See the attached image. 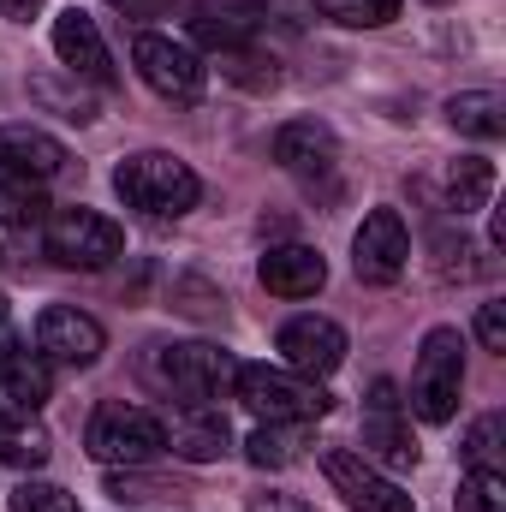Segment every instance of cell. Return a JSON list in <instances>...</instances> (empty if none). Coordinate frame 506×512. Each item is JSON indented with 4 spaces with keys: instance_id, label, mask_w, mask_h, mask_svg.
I'll return each instance as SVG.
<instances>
[{
    "instance_id": "cell-26",
    "label": "cell",
    "mask_w": 506,
    "mask_h": 512,
    "mask_svg": "<svg viewBox=\"0 0 506 512\" xmlns=\"http://www.w3.org/2000/svg\"><path fill=\"white\" fill-rule=\"evenodd\" d=\"M316 12L346 30H381L399 18V0H316Z\"/></svg>"
},
{
    "instance_id": "cell-1",
    "label": "cell",
    "mask_w": 506,
    "mask_h": 512,
    "mask_svg": "<svg viewBox=\"0 0 506 512\" xmlns=\"http://www.w3.org/2000/svg\"><path fill=\"white\" fill-rule=\"evenodd\" d=\"M233 393H239V405L251 411L256 423H316V417L334 411V393L316 376L274 370V364H239Z\"/></svg>"
},
{
    "instance_id": "cell-30",
    "label": "cell",
    "mask_w": 506,
    "mask_h": 512,
    "mask_svg": "<svg viewBox=\"0 0 506 512\" xmlns=\"http://www.w3.org/2000/svg\"><path fill=\"white\" fill-rule=\"evenodd\" d=\"M477 340L489 352H506V304H483L477 310Z\"/></svg>"
},
{
    "instance_id": "cell-18",
    "label": "cell",
    "mask_w": 506,
    "mask_h": 512,
    "mask_svg": "<svg viewBox=\"0 0 506 512\" xmlns=\"http://www.w3.org/2000/svg\"><path fill=\"white\" fill-rule=\"evenodd\" d=\"M66 143L60 137H48V131L36 126H0V167H12V173H24V179H60L66 173Z\"/></svg>"
},
{
    "instance_id": "cell-25",
    "label": "cell",
    "mask_w": 506,
    "mask_h": 512,
    "mask_svg": "<svg viewBox=\"0 0 506 512\" xmlns=\"http://www.w3.org/2000/svg\"><path fill=\"white\" fill-rule=\"evenodd\" d=\"M459 453H465V465H471V471H501V465H506V417H501V411L477 417Z\"/></svg>"
},
{
    "instance_id": "cell-29",
    "label": "cell",
    "mask_w": 506,
    "mask_h": 512,
    "mask_svg": "<svg viewBox=\"0 0 506 512\" xmlns=\"http://www.w3.org/2000/svg\"><path fill=\"white\" fill-rule=\"evenodd\" d=\"M12 512H78V501H72L60 483H36V477H30V483L12 489Z\"/></svg>"
},
{
    "instance_id": "cell-28",
    "label": "cell",
    "mask_w": 506,
    "mask_h": 512,
    "mask_svg": "<svg viewBox=\"0 0 506 512\" xmlns=\"http://www.w3.org/2000/svg\"><path fill=\"white\" fill-rule=\"evenodd\" d=\"M221 72H227L233 84H245V90H274V84H280L274 60H262V54H251V48H233V54H221Z\"/></svg>"
},
{
    "instance_id": "cell-21",
    "label": "cell",
    "mask_w": 506,
    "mask_h": 512,
    "mask_svg": "<svg viewBox=\"0 0 506 512\" xmlns=\"http://www.w3.org/2000/svg\"><path fill=\"white\" fill-rule=\"evenodd\" d=\"M447 120H453V131H465V137L495 143V137L506 131L501 90H465V96H453V102H447Z\"/></svg>"
},
{
    "instance_id": "cell-15",
    "label": "cell",
    "mask_w": 506,
    "mask_h": 512,
    "mask_svg": "<svg viewBox=\"0 0 506 512\" xmlns=\"http://www.w3.org/2000/svg\"><path fill=\"white\" fill-rule=\"evenodd\" d=\"M167 423V447L191 465H215L227 447H233V429H227V411L221 405H179Z\"/></svg>"
},
{
    "instance_id": "cell-16",
    "label": "cell",
    "mask_w": 506,
    "mask_h": 512,
    "mask_svg": "<svg viewBox=\"0 0 506 512\" xmlns=\"http://www.w3.org/2000/svg\"><path fill=\"white\" fill-rule=\"evenodd\" d=\"M256 274H262V286L274 298H316L328 286V262L310 245H274V251H262Z\"/></svg>"
},
{
    "instance_id": "cell-11",
    "label": "cell",
    "mask_w": 506,
    "mask_h": 512,
    "mask_svg": "<svg viewBox=\"0 0 506 512\" xmlns=\"http://www.w3.org/2000/svg\"><path fill=\"white\" fill-rule=\"evenodd\" d=\"M322 471H328L334 495H340L352 512H417L411 507V495H405L393 477H381L364 453H328Z\"/></svg>"
},
{
    "instance_id": "cell-9",
    "label": "cell",
    "mask_w": 506,
    "mask_h": 512,
    "mask_svg": "<svg viewBox=\"0 0 506 512\" xmlns=\"http://www.w3.org/2000/svg\"><path fill=\"white\" fill-rule=\"evenodd\" d=\"M36 352H42L48 364H66V370H90V364L108 352V334H102V322L84 316L78 304H54V310H42V322H36Z\"/></svg>"
},
{
    "instance_id": "cell-35",
    "label": "cell",
    "mask_w": 506,
    "mask_h": 512,
    "mask_svg": "<svg viewBox=\"0 0 506 512\" xmlns=\"http://www.w3.org/2000/svg\"><path fill=\"white\" fill-rule=\"evenodd\" d=\"M0 423H6V411H0Z\"/></svg>"
},
{
    "instance_id": "cell-34",
    "label": "cell",
    "mask_w": 506,
    "mask_h": 512,
    "mask_svg": "<svg viewBox=\"0 0 506 512\" xmlns=\"http://www.w3.org/2000/svg\"><path fill=\"white\" fill-rule=\"evenodd\" d=\"M12 340H18V334H12V316H6V298H0V352H6Z\"/></svg>"
},
{
    "instance_id": "cell-31",
    "label": "cell",
    "mask_w": 506,
    "mask_h": 512,
    "mask_svg": "<svg viewBox=\"0 0 506 512\" xmlns=\"http://www.w3.org/2000/svg\"><path fill=\"white\" fill-rule=\"evenodd\" d=\"M245 512H310L298 495H286V489H262V495H251L245 501Z\"/></svg>"
},
{
    "instance_id": "cell-19",
    "label": "cell",
    "mask_w": 506,
    "mask_h": 512,
    "mask_svg": "<svg viewBox=\"0 0 506 512\" xmlns=\"http://www.w3.org/2000/svg\"><path fill=\"white\" fill-rule=\"evenodd\" d=\"M256 18H262L256 0H203L197 18H191V36L209 42L215 54H233V48H251Z\"/></svg>"
},
{
    "instance_id": "cell-17",
    "label": "cell",
    "mask_w": 506,
    "mask_h": 512,
    "mask_svg": "<svg viewBox=\"0 0 506 512\" xmlns=\"http://www.w3.org/2000/svg\"><path fill=\"white\" fill-rule=\"evenodd\" d=\"M0 393H6V405L12 411H42L48 405V393H54V364L42 358V352H30L24 340H12L6 352H0Z\"/></svg>"
},
{
    "instance_id": "cell-10",
    "label": "cell",
    "mask_w": 506,
    "mask_h": 512,
    "mask_svg": "<svg viewBox=\"0 0 506 512\" xmlns=\"http://www.w3.org/2000/svg\"><path fill=\"white\" fill-rule=\"evenodd\" d=\"M274 346H280V358H286V370H298V376H334L340 364H346V328L340 322H328V316H292L280 334H274Z\"/></svg>"
},
{
    "instance_id": "cell-13",
    "label": "cell",
    "mask_w": 506,
    "mask_h": 512,
    "mask_svg": "<svg viewBox=\"0 0 506 512\" xmlns=\"http://www.w3.org/2000/svg\"><path fill=\"white\" fill-rule=\"evenodd\" d=\"M54 54H60V66H66L72 78L114 84V54H108V42H102V30H96L90 12L66 6V12L54 18Z\"/></svg>"
},
{
    "instance_id": "cell-8",
    "label": "cell",
    "mask_w": 506,
    "mask_h": 512,
    "mask_svg": "<svg viewBox=\"0 0 506 512\" xmlns=\"http://www.w3.org/2000/svg\"><path fill=\"white\" fill-rule=\"evenodd\" d=\"M411 262V233L399 221V209H370L358 239H352V268L364 286H393Z\"/></svg>"
},
{
    "instance_id": "cell-22",
    "label": "cell",
    "mask_w": 506,
    "mask_h": 512,
    "mask_svg": "<svg viewBox=\"0 0 506 512\" xmlns=\"http://www.w3.org/2000/svg\"><path fill=\"white\" fill-rule=\"evenodd\" d=\"M48 215V185L0 167V227H36Z\"/></svg>"
},
{
    "instance_id": "cell-12",
    "label": "cell",
    "mask_w": 506,
    "mask_h": 512,
    "mask_svg": "<svg viewBox=\"0 0 506 512\" xmlns=\"http://www.w3.org/2000/svg\"><path fill=\"white\" fill-rule=\"evenodd\" d=\"M274 161H280L292 179H304V185L334 179V167H340V137L322 126V120H286V126L274 131Z\"/></svg>"
},
{
    "instance_id": "cell-32",
    "label": "cell",
    "mask_w": 506,
    "mask_h": 512,
    "mask_svg": "<svg viewBox=\"0 0 506 512\" xmlns=\"http://www.w3.org/2000/svg\"><path fill=\"white\" fill-rule=\"evenodd\" d=\"M114 12H126V18H155V12H167L173 0H108Z\"/></svg>"
},
{
    "instance_id": "cell-14",
    "label": "cell",
    "mask_w": 506,
    "mask_h": 512,
    "mask_svg": "<svg viewBox=\"0 0 506 512\" xmlns=\"http://www.w3.org/2000/svg\"><path fill=\"white\" fill-rule=\"evenodd\" d=\"M364 453H376L381 465H417V441H411V423L399 411V387L376 382L370 387V411H364Z\"/></svg>"
},
{
    "instance_id": "cell-2",
    "label": "cell",
    "mask_w": 506,
    "mask_h": 512,
    "mask_svg": "<svg viewBox=\"0 0 506 512\" xmlns=\"http://www.w3.org/2000/svg\"><path fill=\"white\" fill-rule=\"evenodd\" d=\"M114 191L126 197L131 209L155 215V221H173V215L197 209V197H203L197 173L179 155H167V149H137V155H126L114 167Z\"/></svg>"
},
{
    "instance_id": "cell-24",
    "label": "cell",
    "mask_w": 506,
    "mask_h": 512,
    "mask_svg": "<svg viewBox=\"0 0 506 512\" xmlns=\"http://www.w3.org/2000/svg\"><path fill=\"white\" fill-rule=\"evenodd\" d=\"M298 453H304L298 423H256L251 441H245V459H251L256 471H280V465H292Z\"/></svg>"
},
{
    "instance_id": "cell-20",
    "label": "cell",
    "mask_w": 506,
    "mask_h": 512,
    "mask_svg": "<svg viewBox=\"0 0 506 512\" xmlns=\"http://www.w3.org/2000/svg\"><path fill=\"white\" fill-rule=\"evenodd\" d=\"M441 191H447V209H453V215H477V209H489V197H495V161H483V155H459V161L447 167Z\"/></svg>"
},
{
    "instance_id": "cell-4",
    "label": "cell",
    "mask_w": 506,
    "mask_h": 512,
    "mask_svg": "<svg viewBox=\"0 0 506 512\" xmlns=\"http://www.w3.org/2000/svg\"><path fill=\"white\" fill-rule=\"evenodd\" d=\"M459 393H465V340L459 328H429L411 370V411L423 423H453Z\"/></svg>"
},
{
    "instance_id": "cell-6",
    "label": "cell",
    "mask_w": 506,
    "mask_h": 512,
    "mask_svg": "<svg viewBox=\"0 0 506 512\" xmlns=\"http://www.w3.org/2000/svg\"><path fill=\"white\" fill-rule=\"evenodd\" d=\"M120 251H126V233H120L108 215L78 209V203L48 215V256H54L60 268H108Z\"/></svg>"
},
{
    "instance_id": "cell-27",
    "label": "cell",
    "mask_w": 506,
    "mask_h": 512,
    "mask_svg": "<svg viewBox=\"0 0 506 512\" xmlns=\"http://www.w3.org/2000/svg\"><path fill=\"white\" fill-rule=\"evenodd\" d=\"M459 512H506V477L501 471H471L459 483Z\"/></svg>"
},
{
    "instance_id": "cell-33",
    "label": "cell",
    "mask_w": 506,
    "mask_h": 512,
    "mask_svg": "<svg viewBox=\"0 0 506 512\" xmlns=\"http://www.w3.org/2000/svg\"><path fill=\"white\" fill-rule=\"evenodd\" d=\"M42 12V0H0V18H12V24H30Z\"/></svg>"
},
{
    "instance_id": "cell-23",
    "label": "cell",
    "mask_w": 506,
    "mask_h": 512,
    "mask_svg": "<svg viewBox=\"0 0 506 512\" xmlns=\"http://www.w3.org/2000/svg\"><path fill=\"white\" fill-rule=\"evenodd\" d=\"M0 465H12V471H42V465H48V429L30 423L24 411L6 417V423H0Z\"/></svg>"
},
{
    "instance_id": "cell-3",
    "label": "cell",
    "mask_w": 506,
    "mask_h": 512,
    "mask_svg": "<svg viewBox=\"0 0 506 512\" xmlns=\"http://www.w3.org/2000/svg\"><path fill=\"white\" fill-rule=\"evenodd\" d=\"M233 376H239V358L209 346V340H185V346H155L149 358V382L161 387L167 399L179 405H215L233 393Z\"/></svg>"
},
{
    "instance_id": "cell-7",
    "label": "cell",
    "mask_w": 506,
    "mask_h": 512,
    "mask_svg": "<svg viewBox=\"0 0 506 512\" xmlns=\"http://www.w3.org/2000/svg\"><path fill=\"white\" fill-rule=\"evenodd\" d=\"M131 60H137V78L155 90V96H167V102H197L203 96V60L185 48V42H173V36H155V30H143L137 42H131Z\"/></svg>"
},
{
    "instance_id": "cell-5",
    "label": "cell",
    "mask_w": 506,
    "mask_h": 512,
    "mask_svg": "<svg viewBox=\"0 0 506 512\" xmlns=\"http://www.w3.org/2000/svg\"><path fill=\"white\" fill-rule=\"evenodd\" d=\"M84 447H90V459H102V465H143V459H155V453L167 447V423H161L149 405L108 399V405H96V417H90V429H84Z\"/></svg>"
}]
</instances>
